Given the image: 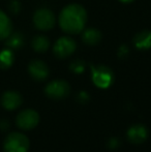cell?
<instances>
[{
    "mask_svg": "<svg viewBox=\"0 0 151 152\" xmlns=\"http://www.w3.org/2000/svg\"><path fill=\"white\" fill-rule=\"evenodd\" d=\"M87 21V12L80 4H69L59 15V25L64 32L77 34L84 29Z\"/></svg>",
    "mask_w": 151,
    "mask_h": 152,
    "instance_id": "1",
    "label": "cell"
},
{
    "mask_svg": "<svg viewBox=\"0 0 151 152\" xmlns=\"http://www.w3.org/2000/svg\"><path fill=\"white\" fill-rule=\"evenodd\" d=\"M4 152H27L29 149V140L21 132H10L3 143Z\"/></svg>",
    "mask_w": 151,
    "mask_h": 152,
    "instance_id": "2",
    "label": "cell"
},
{
    "mask_svg": "<svg viewBox=\"0 0 151 152\" xmlns=\"http://www.w3.org/2000/svg\"><path fill=\"white\" fill-rule=\"evenodd\" d=\"M91 77H92V82L98 88L106 89L110 87L113 83L114 74L106 65H97L91 67Z\"/></svg>",
    "mask_w": 151,
    "mask_h": 152,
    "instance_id": "3",
    "label": "cell"
},
{
    "mask_svg": "<svg viewBox=\"0 0 151 152\" xmlns=\"http://www.w3.org/2000/svg\"><path fill=\"white\" fill-rule=\"evenodd\" d=\"M33 23L39 30H50L55 25V15L48 8H39L34 12Z\"/></svg>",
    "mask_w": 151,
    "mask_h": 152,
    "instance_id": "4",
    "label": "cell"
},
{
    "mask_svg": "<svg viewBox=\"0 0 151 152\" xmlns=\"http://www.w3.org/2000/svg\"><path fill=\"white\" fill-rule=\"evenodd\" d=\"M71 87L65 81L55 80L50 82L44 88V92L50 98L53 99H62L69 94Z\"/></svg>",
    "mask_w": 151,
    "mask_h": 152,
    "instance_id": "5",
    "label": "cell"
},
{
    "mask_svg": "<svg viewBox=\"0 0 151 152\" xmlns=\"http://www.w3.org/2000/svg\"><path fill=\"white\" fill-rule=\"evenodd\" d=\"M76 48V42L73 38L69 37V36H63L55 42L53 51H54L55 56L60 59H63L73 54L75 52Z\"/></svg>",
    "mask_w": 151,
    "mask_h": 152,
    "instance_id": "6",
    "label": "cell"
},
{
    "mask_svg": "<svg viewBox=\"0 0 151 152\" xmlns=\"http://www.w3.org/2000/svg\"><path fill=\"white\" fill-rule=\"evenodd\" d=\"M38 121H39V116H38L37 112L31 110V109H27V110L20 112L16 119L17 125L25 130L34 128L37 125Z\"/></svg>",
    "mask_w": 151,
    "mask_h": 152,
    "instance_id": "7",
    "label": "cell"
},
{
    "mask_svg": "<svg viewBox=\"0 0 151 152\" xmlns=\"http://www.w3.org/2000/svg\"><path fill=\"white\" fill-rule=\"evenodd\" d=\"M0 102L6 110H16L22 104V96L17 91H6L2 94Z\"/></svg>",
    "mask_w": 151,
    "mask_h": 152,
    "instance_id": "8",
    "label": "cell"
},
{
    "mask_svg": "<svg viewBox=\"0 0 151 152\" xmlns=\"http://www.w3.org/2000/svg\"><path fill=\"white\" fill-rule=\"evenodd\" d=\"M30 76L36 81H44L49 76V68L44 62L40 60H33L28 66Z\"/></svg>",
    "mask_w": 151,
    "mask_h": 152,
    "instance_id": "9",
    "label": "cell"
},
{
    "mask_svg": "<svg viewBox=\"0 0 151 152\" xmlns=\"http://www.w3.org/2000/svg\"><path fill=\"white\" fill-rule=\"evenodd\" d=\"M148 132L145 126L141 124L133 125L127 132V138L133 144H141L147 139Z\"/></svg>",
    "mask_w": 151,
    "mask_h": 152,
    "instance_id": "10",
    "label": "cell"
},
{
    "mask_svg": "<svg viewBox=\"0 0 151 152\" xmlns=\"http://www.w3.org/2000/svg\"><path fill=\"white\" fill-rule=\"evenodd\" d=\"M135 46L139 50H148L151 48V31H141L133 38Z\"/></svg>",
    "mask_w": 151,
    "mask_h": 152,
    "instance_id": "11",
    "label": "cell"
},
{
    "mask_svg": "<svg viewBox=\"0 0 151 152\" xmlns=\"http://www.w3.org/2000/svg\"><path fill=\"white\" fill-rule=\"evenodd\" d=\"M12 31V24L5 12L0 10V39H6Z\"/></svg>",
    "mask_w": 151,
    "mask_h": 152,
    "instance_id": "12",
    "label": "cell"
},
{
    "mask_svg": "<svg viewBox=\"0 0 151 152\" xmlns=\"http://www.w3.org/2000/svg\"><path fill=\"white\" fill-rule=\"evenodd\" d=\"M82 39L88 46H94L97 45L101 39V34L97 29L88 28L86 29L82 34Z\"/></svg>",
    "mask_w": 151,
    "mask_h": 152,
    "instance_id": "13",
    "label": "cell"
},
{
    "mask_svg": "<svg viewBox=\"0 0 151 152\" xmlns=\"http://www.w3.org/2000/svg\"><path fill=\"white\" fill-rule=\"evenodd\" d=\"M24 44V37L20 32H15V33H10V35L6 38L5 46L10 50H17L20 49Z\"/></svg>",
    "mask_w": 151,
    "mask_h": 152,
    "instance_id": "14",
    "label": "cell"
},
{
    "mask_svg": "<svg viewBox=\"0 0 151 152\" xmlns=\"http://www.w3.org/2000/svg\"><path fill=\"white\" fill-rule=\"evenodd\" d=\"M32 48L35 52L37 53H44L50 47V40L44 35H38L35 36L32 40Z\"/></svg>",
    "mask_w": 151,
    "mask_h": 152,
    "instance_id": "15",
    "label": "cell"
},
{
    "mask_svg": "<svg viewBox=\"0 0 151 152\" xmlns=\"http://www.w3.org/2000/svg\"><path fill=\"white\" fill-rule=\"evenodd\" d=\"M14 52L10 49H5L0 52V68L6 69L10 67L14 63Z\"/></svg>",
    "mask_w": 151,
    "mask_h": 152,
    "instance_id": "16",
    "label": "cell"
},
{
    "mask_svg": "<svg viewBox=\"0 0 151 152\" xmlns=\"http://www.w3.org/2000/svg\"><path fill=\"white\" fill-rule=\"evenodd\" d=\"M69 68L75 74H82L85 69V62L81 59H77V60H74L69 65Z\"/></svg>",
    "mask_w": 151,
    "mask_h": 152,
    "instance_id": "17",
    "label": "cell"
},
{
    "mask_svg": "<svg viewBox=\"0 0 151 152\" xmlns=\"http://www.w3.org/2000/svg\"><path fill=\"white\" fill-rule=\"evenodd\" d=\"M77 100H78V102H80V104H86V102L89 100L88 93H87V92H85V91H81L80 93L77 95Z\"/></svg>",
    "mask_w": 151,
    "mask_h": 152,
    "instance_id": "18",
    "label": "cell"
},
{
    "mask_svg": "<svg viewBox=\"0 0 151 152\" xmlns=\"http://www.w3.org/2000/svg\"><path fill=\"white\" fill-rule=\"evenodd\" d=\"M21 10V4L18 0H14V1L10 2L9 4V10L12 14H18Z\"/></svg>",
    "mask_w": 151,
    "mask_h": 152,
    "instance_id": "19",
    "label": "cell"
},
{
    "mask_svg": "<svg viewBox=\"0 0 151 152\" xmlns=\"http://www.w3.org/2000/svg\"><path fill=\"white\" fill-rule=\"evenodd\" d=\"M128 47L125 46V45H122V46L119 47L118 49V56L120 58H125V57L128 55Z\"/></svg>",
    "mask_w": 151,
    "mask_h": 152,
    "instance_id": "20",
    "label": "cell"
},
{
    "mask_svg": "<svg viewBox=\"0 0 151 152\" xmlns=\"http://www.w3.org/2000/svg\"><path fill=\"white\" fill-rule=\"evenodd\" d=\"M119 145H120V141L117 138H115V137L114 138H111L108 141V147H109L110 149H116Z\"/></svg>",
    "mask_w": 151,
    "mask_h": 152,
    "instance_id": "21",
    "label": "cell"
},
{
    "mask_svg": "<svg viewBox=\"0 0 151 152\" xmlns=\"http://www.w3.org/2000/svg\"><path fill=\"white\" fill-rule=\"evenodd\" d=\"M9 126H10V123L8 120H6V119H2V120H0V129H1L2 132L7 130L8 128H9Z\"/></svg>",
    "mask_w": 151,
    "mask_h": 152,
    "instance_id": "22",
    "label": "cell"
},
{
    "mask_svg": "<svg viewBox=\"0 0 151 152\" xmlns=\"http://www.w3.org/2000/svg\"><path fill=\"white\" fill-rule=\"evenodd\" d=\"M120 1L125 2V3H126V2H131V1H133V0H120Z\"/></svg>",
    "mask_w": 151,
    "mask_h": 152,
    "instance_id": "23",
    "label": "cell"
}]
</instances>
